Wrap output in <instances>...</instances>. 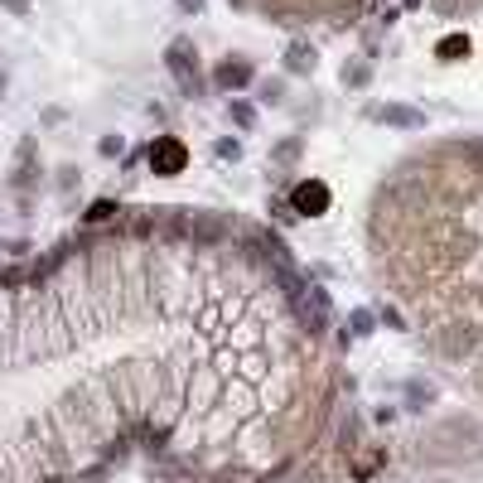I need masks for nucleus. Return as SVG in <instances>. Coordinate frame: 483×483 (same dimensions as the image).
<instances>
[{"mask_svg":"<svg viewBox=\"0 0 483 483\" xmlns=\"http://www.w3.org/2000/svg\"><path fill=\"white\" fill-rule=\"evenodd\" d=\"M290 213H300V218L329 213V184H324V179H300V184L290 189Z\"/></svg>","mask_w":483,"mask_h":483,"instance_id":"f257e3e1","label":"nucleus"},{"mask_svg":"<svg viewBox=\"0 0 483 483\" xmlns=\"http://www.w3.org/2000/svg\"><path fill=\"white\" fill-rule=\"evenodd\" d=\"M386 121H391V126H425V116L411 111V106H386Z\"/></svg>","mask_w":483,"mask_h":483,"instance_id":"39448f33","label":"nucleus"},{"mask_svg":"<svg viewBox=\"0 0 483 483\" xmlns=\"http://www.w3.org/2000/svg\"><path fill=\"white\" fill-rule=\"evenodd\" d=\"M435 58H445V63H455V58H469V34H445V39L435 44Z\"/></svg>","mask_w":483,"mask_h":483,"instance_id":"7ed1b4c3","label":"nucleus"},{"mask_svg":"<svg viewBox=\"0 0 483 483\" xmlns=\"http://www.w3.org/2000/svg\"><path fill=\"white\" fill-rule=\"evenodd\" d=\"M232 116H237V126H252V121H256V116H252V106H242V101L232 106Z\"/></svg>","mask_w":483,"mask_h":483,"instance_id":"0eeeda50","label":"nucleus"},{"mask_svg":"<svg viewBox=\"0 0 483 483\" xmlns=\"http://www.w3.org/2000/svg\"><path fill=\"white\" fill-rule=\"evenodd\" d=\"M184 165H189V150H184L174 136H155V145H150V170H155V174H184Z\"/></svg>","mask_w":483,"mask_h":483,"instance_id":"f03ea898","label":"nucleus"},{"mask_svg":"<svg viewBox=\"0 0 483 483\" xmlns=\"http://www.w3.org/2000/svg\"><path fill=\"white\" fill-rule=\"evenodd\" d=\"M309 68H314V49L295 44V49H290V73H309Z\"/></svg>","mask_w":483,"mask_h":483,"instance_id":"423d86ee","label":"nucleus"},{"mask_svg":"<svg viewBox=\"0 0 483 483\" xmlns=\"http://www.w3.org/2000/svg\"><path fill=\"white\" fill-rule=\"evenodd\" d=\"M218 83H222V88H242V83H252V68H247L242 58H232V63L218 68Z\"/></svg>","mask_w":483,"mask_h":483,"instance_id":"20e7f679","label":"nucleus"},{"mask_svg":"<svg viewBox=\"0 0 483 483\" xmlns=\"http://www.w3.org/2000/svg\"><path fill=\"white\" fill-rule=\"evenodd\" d=\"M218 155H222V160H237L242 150H237V140H222V145H218Z\"/></svg>","mask_w":483,"mask_h":483,"instance_id":"6e6552de","label":"nucleus"}]
</instances>
